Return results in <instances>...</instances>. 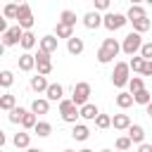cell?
Segmentation results:
<instances>
[{
    "mask_svg": "<svg viewBox=\"0 0 152 152\" xmlns=\"http://www.w3.org/2000/svg\"><path fill=\"white\" fill-rule=\"evenodd\" d=\"M140 48H142V33H138V31H131V33L121 40V52H126L128 57L138 55Z\"/></svg>",
    "mask_w": 152,
    "mask_h": 152,
    "instance_id": "6da1fadb",
    "label": "cell"
},
{
    "mask_svg": "<svg viewBox=\"0 0 152 152\" xmlns=\"http://www.w3.org/2000/svg\"><path fill=\"white\" fill-rule=\"evenodd\" d=\"M128 81H131V64L128 62H116L114 71H112V83L116 88H124V86H128Z\"/></svg>",
    "mask_w": 152,
    "mask_h": 152,
    "instance_id": "7a4b0ae2",
    "label": "cell"
},
{
    "mask_svg": "<svg viewBox=\"0 0 152 152\" xmlns=\"http://www.w3.org/2000/svg\"><path fill=\"white\" fill-rule=\"evenodd\" d=\"M59 116L66 124H76V119L81 116V107L74 100H59Z\"/></svg>",
    "mask_w": 152,
    "mask_h": 152,
    "instance_id": "3957f363",
    "label": "cell"
},
{
    "mask_svg": "<svg viewBox=\"0 0 152 152\" xmlns=\"http://www.w3.org/2000/svg\"><path fill=\"white\" fill-rule=\"evenodd\" d=\"M17 24L24 28V31H28L33 24H36V19H33V10H31V5L28 2H19V14H17Z\"/></svg>",
    "mask_w": 152,
    "mask_h": 152,
    "instance_id": "277c9868",
    "label": "cell"
},
{
    "mask_svg": "<svg viewBox=\"0 0 152 152\" xmlns=\"http://www.w3.org/2000/svg\"><path fill=\"white\" fill-rule=\"evenodd\" d=\"M126 21H128V17L126 14H119V12H107L102 17V26L107 31H119L121 26H126Z\"/></svg>",
    "mask_w": 152,
    "mask_h": 152,
    "instance_id": "5b68a950",
    "label": "cell"
},
{
    "mask_svg": "<svg viewBox=\"0 0 152 152\" xmlns=\"http://www.w3.org/2000/svg\"><path fill=\"white\" fill-rule=\"evenodd\" d=\"M71 100H74L78 107H83V104L90 100V83H86V81L76 83V86H74V93H71Z\"/></svg>",
    "mask_w": 152,
    "mask_h": 152,
    "instance_id": "8992f818",
    "label": "cell"
},
{
    "mask_svg": "<svg viewBox=\"0 0 152 152\" xmlns=\"http://www.w3.org/2000/svg\"><path fill=\"white\" fill-rule=\"evenodd\" d=\"M21 36H24V28L17 24V26H12V28H7V31L2 33V45H5V48L19 45V43H21Z\"/></svg>",
    "mask_w": 152,
    "mask_h": 152,
    "instance_id": "52a82bcc",
    "label": "cell"
},
{
    "mask_svg": "<svg viewBox=\"0 0 152 152\" xmlns=\"http://www.w3.org/2000/svg\"><path fill=\"white\" fill-rule=\"evenodd\" d=\"M45 97H48L50 102H59V100H64V86H62V83H50L48 90H45Z\"/></svg>",
    "mask_w": 152,
    "mask_h": 152,
    "instance_id": "ba28073f",
    "label": "cell"
},
{
    "mask_svg": "<svg viewBox=\"0 0 152 152\" xmlns=\"http://www.w3.org/2000/svg\"><path fill=\"white\" fill-rule=\"evenodd\" d=\"M83 26L90 28V31H95L97 26H102V17H100V12H97V10H95V12H86V14H83Z\"/></svg>",
    "mask_w": 152,
    "mask_h": 152,
    "instance_id": "9c48e42d",
    "label": "cell"
},
{
    "mask_svg": "<svg viewBox=\"0 0 152 152\" xmlns=\"http://www.w3.org/2000/svg\"><path fill=\"white\" fill-rule=\"evenodd\" d=\"M66 50H69V55L78 57V55L86 50V43H83V38H78V36H71V38L66 40Z\"/></svg>",
    "mask_w": 152,
    "mask_h": 152,
    "instance_id": "30bf717a",
    "label": "cell"
},
{
    "mask_svg": "<svg viewBox=\"0 0 152 152\" xmlns=\"http://www.w3.org/2000/svg\"><path fill=\"white\" fill-rule=\"evenodd\" d=\"M28 86H31V90H36V93H45L50 83H48V78H45L43 74H36V76H31V83H28Z\"/></svg>",
    "mask_w": 152,
    "mask_h": 152,
    "instance_id": "8fae6325",
    "label": "cell"
},
{
    "mask_svg": "<svg viewBox=\"0 0 152 152\" xmlns=\"http://www.w3.org/2000/svg\"><path fill=\"white\" fill-rule=\"evenodd\" d=\"M36 124H38V114L31 112V109H26L24 116H21V128H24V131H33Z\"/></svg>",
    "mask_w": 152,
    "mask_h": 152,
    "instance_id": "7c38bea8",
    "label": "cell"
},
{
    "mask_svg": "<svg viewBox=\"0 0 152 152\" xmlns=\"http://www.w3.org/2000/svg\"><path fill=\"white\" fill-rule=\"evenodd\" d=\"M88 135H90V128L86 124H74V128H71V138L74 140L83 142V140H88Z\"/></svg>",
    "mask_w": 152,
    "mask_h": 152,
    "instance_id": "4fadbf2b",
    "label": "cell"
},
{
    "mask_svg": "<svg viewBox=\"0 0 152 152\" xmlns=\"http://www.w3.org/2000/svg\"><path fill=\"white\" fill-rule=\"evenodd\" d=\"M128 138H131L133 142H138V145L145 142V128H142L140 124H131V126H128Z\"/></svg>",
    "mask_w": 152,
    "mask_h": 152,
    "instance_id": "5bb4252c",
    "label": "cell"
},
{
    "mask_svg": "<svg viewBox=\"0 0 152 152\" xmlns=\"http://www.w3.org/2000/svg\"><path fill=\"white\" fill-rule=\"evenodd\" d=\"M12 142H14V147H19V150H28V147H31V135H28L26 131H19V133H14Z\"/></svg>",
    "mask_w": 152,
    "mask_h": 152,
    "instance_id": "9a60e30c",
    "label": "cell"
},
{
    "mask_svg": "<svg viewBox=\"0 0 152 152\" xmlns=\"http://www.w3.org/2000/svg\"><path fill=\"white\" fill-rule=\"evenodd\" d=\"M55 36H57V38H66V40H69V38L74 36V26H69V24H64V21H59V19H57V24H55Z\"/></svg>",
    "mask_w": 152,
    "mask_h": 152,
    "instance_id": "2e32d148",
    "label": "cell"
},
{
    "mask_svg": "<svg viewBox=\"0 0 152 152\" xmlns=\"http://www.w3.org/2000/svg\"><path fill=\"white\" fill-rule=\"evenodd\" d=\"M38 48L45 52H57V36H43L38 40Z\"/></svg>",
    "mask_w": 152,
    "mask_h": 152,
    "instance_id": "e0dca14e",
    "label": "cell"
},
{
    "mask_svg": "<svg viewBox=\"0 0 152 152\" xmlns=\"http://www.w3.org/2000/svg\"><path fill=\"white\" fill-rule=\"evenodd\" d=\"M19 69H21V71H33V69H36V55L24 52V55L19 57Z\"/></svg>",
    "mask_w": 152,
    "mask_h": 152,
    "instance_id": "ac0fdd59",
    "label": "cell"
},
{
    "mask_svg": "<svg viewBox=\"0 0 152 152\" xmlns=\"http://www.w3.org/2000/svg\"><path fill=\"white\" fill-rule=\"evenodd\" d=\"M31 112H36V114H48V112H50V100H48V97H36V100L31 102Z\"/></svg>",
    "mask_w": 152,
    "mask_h": 152,
    "instance_id": "d6986e66",
    "label": "cell"
},
{
    "mask_svg": "<svg viewBox=\"0 0 152 152\" xmlns=\"http://www.w3.org/2000/svg\"><path fill=\"white\" fill-rule=\"evenodd\" d=\"M97 114H100V109H97L93 102H86V104L81 107V119H86V121H95Z\"/></svg>",
    "mask_w": 152,
    "mask_h": 152,
    "instance_id": "ffe728a7",
    "label": "cell"
},
{
    "mask_svg": "<svg viewBox=\"0 0 152 152\" xmlns=\"http://www.w3.org/2000/svg\"><path fill=\"white\" fill-rule=\"evenodd\" d=\"M112 126H114L116 131H128L131 116H128V114H114V116H112Z\"/></svg>",
    "mask_w": 152,
    "mask_h": 152,
    "instance_id": "44dd1931",
    "label": "cell"
},
{
    "mask_svg": "<svg viewBox=\"0 0 152 152\" xmlns=\"http://www.w3.org/2000/svg\"><path fill=\"white\" fill-rule=\"evenodd\" d=\"M131 24H133V31H138V33H145V31H150V28H152V21H150L147 17H140V19H133Z\"/></svg>",
    "mask_w": 152,
    "mask_h": 152,
    "instance_id": "7402d4cb",
    "label": "cell"
},
{
    "mask_svg": "<svg viewBox=\"0 0 152 152\" xmlns=\"http://www.w3.org/2000/svg\"><path fill=\"white\" fill-rule=\"evenodd\" d=\"M19 45H21L26 52L36 48V36H33V31H31V28H28V31H24V36H21V43H19Z\"/></svg>",
    "mask_w": 152,
    "mask_h": 152,
    "instance_id": "603a6c76",
    "label": "cell"
},
{
    "mask_svg": "<svg viewBox=\"0 0 152 152\" xmlns=\"http://www.w3.org/2000/svg\"><path fill=\"white\" fill-rule=\"evenodd\" d=\"M145 62H147V59H145L140 52H138V55H133V57H131V62H128V64H131V71H133V74H142Z\"/></svg>",
    "mask_w": 152,
    "mask_h": 152,
    "instance_id": "cb8c5ba5",
    "label": "cell"
},
{
    "mask_svg": "<svg viewBox=\"0 0 152 152\" xmlns=\"http://www.w3.org/2000/svg\"><path fill=\"white\" fill-rule=\"evenodd\" d=\"M133 100H135V104H150L152 102V93L147 90V88H142V90H138V93H133Z\"/></svg>",
    "mask_w": 152,
    "mask_h": 152,
    "instance_id": "d4e9b609",
    "label": "cell"
},
{
    "mask_svg": "<svg viewBox=\"0 0 152 152\" xmlns=\"http://www.w3.org/2000/svg\"><path fill=\"white\" fill-rule=\"evenodd\" d=\"M133 102H135V100H133V93H124V90H121V93L116 95V107H121V109H128Z\"/></svg>",
    "mask_w": 152,
    "mask_h": 152,
    "instance_id": "484cf974",
    "label": "cell"
},
{
    "mask_svg": "<svg viewBox=\"0 0 152 152\" xmlns=\"http://www.w3.org/2000/svg\"><path fill=\"white\" fill-rule=\"evenodd\" d=\"M17 107V97L12 95V93H5L2 97H0V109L2 112H10V109H14Z\"/></svg>",
    "mask_w": 152,
    "mask_h": 152,
    "instance_id": "4316f807",
    "label": "cell"
},
{
    "mask_svg": "<svg viewBox=\"0 0 152 152\" xmlns=\"http://www.w3.org/2000/svg\"><path fill=\"white\" fill-rule=\"evenodd\" d=\"M126 17H128V21H133V19L147 17V12H145V7H142V5H131V7H128V12H126Z\"/></svg>",
    "mask_w": 152,
    "mask_h": 152,
    "instance_id": "83f0119b",
    "label": "cell"
},
{
    "mask_svg": "<svg viewBox=\"0 0 152 152\" xmlns=\"http://www.w3.org/2000/svg\"><path fill=\"white\" fill-rule=\"evenodd\" d=\"M95 57H97V62H100V64H109V62H114V57H116V55H114V52H109L104 45H100V50H97V55H95Z\"/></svg>",
    "mask_w": 152,
    "mask_h": 152,
    "instance_id": "f1b7e54d",
    "label": "cell"
},
{
    "mask_svg": "<svg viewBox=\"0 0 152 152\" xmlns=\"http://www.w3.org/2000/svg\"><path fill=\"white\" fill-rule=\"evenodd\" d=\"M33 133H36L38 138H48V135L52 133V124H48V121H38L36 128H33Z\"/></svg>",
    "mask_w": 152,
    "mask_h": 152,
    "instance_id": "f546056e",
    "label": "cell"
},
{
    "mask_svg": "<svg viewBox=\"0 0 152 152\" xmlns=\"http://www.w3.org/2000/svg\"><path fill=\"white\" fill-rule=\"evenodd\" d=\"M2 14H5V19H17V14H19V2H7V5L2 7Z\"/></svg>",
    "mask_w": 152,
    "mask_h": 152,
    "instance_id": "4dcf8cb0",
    "label": "cell"
},
{
    "mask_svg": "<svg viewBox=\"0 0 152 152\" xmlns=\"http://www.w3.org/2000/svg\"><path fill=\"white\" fill-rule=\"evenodd\" d=\"M24 107H14V109H10L7 112V119H10V124H21V116H24Z\"/></svg>",
    "mask_w": 152,
    "mask_h": 152,
    "instance_id": "1f68e13d",
    "label": "cell"
},
{
    "mask_svg": "<svg viewBox=\"0 0 152 152\" xmlns=\"http://www.w3.org/2000/svg\"><path fill=\"white\" fill-rule=\"evenodd\" d=\"M102 45H104L109 52H114V55H119V52H121V43H119L116 38H104V40H102Z\"/></svg>",
    "mask_w": 152,
    "mask_h": 152,
    "instance_id": "d6a6232c",
    "label": "cell"
},
{
    "mask_svg": "<svg viewBox=\"0 0 152 152\" xmlns=\"http://www.w3.org/2000/svg\"><path fill=\"white\" fill-rule=\"evenodd\" d=\"M142 88H145L142 76H131V81H128V93H138V90H142Z\"/></svg>",
    "mask_w": 152,
    "mask_h": 152,
    "instance_id": "836d02e7",
    "label": "cell"
},
{
    "mask_svg": "<svg viewBox=\"0 0 152 152\" xmlns=\"http://www.w3.org/2000/svg\"><path fill=\"white\" fill-rule=\"evenodd\" d=\"M95 126H97L100 131L109 128V126H112V116H109V114H102V112H100V114H97V119H95Z\"/></svg>",
    "mask_w": 152,
    "mask_h": 152,
    "instance_id": "e575fe53",
    "label": "cell"
},
{
    "mask_svg": "<svg viewBox=\"0 0 152 152\" xmlns=\"http://www.w3.org/2000/svg\"><path fill=\"white\" fill-rule=\"evenodd\" d=\"M59 21H64V24H69V26H76V12H71V10H62Z\"/></svg>",
    "mask_w": 152,
    "mask_h": 152,
    "instance_id": "d590c367",
    "label": "cell"
},
{
    "mask_svg": "<svg viewBox=\"0 0 152 152\" xmlns=\"http://www.w3.org/2000/svg\"><path fill=\"white\" fill-rule=\"evenodd\" d=\"M114 145H116V150H119V152H126V150H131L133 140H131L128 135H121V138H116V142H114Z\"/></svg>",
    "mask_w": 152,
    "mask_h": 152,
    "instance_id": "8d00e7d4",
    "label": "cell"
},
{
    "mask_svg": "<svg viewBox=\"0 0 152 152\" xmlns=\"http://www.w3.org/2000/svg\"><path fill=\"white\" fill-rule=\"evenodd\" d=\"M12 83H14V74H12V71H7V69H5V71H0V86H2V88H10Z\"/></svg>",
    "mask_w": 152,
    "mask_h": 152,
    "instance_id": "74e56055",
    "label": "cell"
},
{
    "mask_svg": "<svg viewBox=\"0 0 152 152\" xmlns=\"http://www.w3.org/2000/svg\"><path fill=\"white\" fill-rule=\"evenodd\" d=\"M36 71L43 74V76H50L52 74V62H36Z\"/></svg>",
    "mask_w": 152,
    "mask_h": 152,
    "instance_id": "f35d334b",
    "label": "cell"
},
{
    "mask_svg": "<svg viewBox=\"0 0 152 152\" xmlns=\"http://www.w3.org/2000/svg\"><path fill=\"white\" fill-rule=\"evenodd\" d=\"M36 62H52V52H45V50H40V48H38Z\"/></svg>",
    "mask_w": 152,
    "mask_h": 152,
    "instance_id": "ab89813d",
    "label": "cell"
},
{
    "mask_svg": "<svg viewBox=\"0 0 152 152\" xmlns=\"http://www.w3.org/2000/svg\"><path fill=\"white\" fill-rule=\"evenodd\" d=\"M93 2H95V10H97V12H107L112 0H93Z\"/></svg>",
    "mask_w": 152,
    "mask_h": 152,
    "instance_id": "60d3db41",
    "label": "cell"
},
{
    "mask_svg": "<svg viewBox=\"0 0 152 152\" xmlns=\"http://www.w3.org/2000/svg\"><path fill=\"white\" fill-rule=\"evenodd\" d=\"M140 55H142L145 59H152V43H142V48H140Z\"/></svg>",
    "mask_w": 152,
    "mask_h": 152,
    "instance_id": "b9f144b4",
    "label": "cell"
},
{
    "mask_svg": "<svg viewBox=\"0 0 152 152\" xmlns=\"http://www.w3.org/2000/svg\"><path fill=\"white\" fill-rule=\"evenodd\" d=\"M142 76H152V59L145 62V66H142Z\"/></svg>",
    "mask_w": 152,
    "mask_h": 152,
    "instance_id": "7bdbcfd3",
    "label": "cell"
},
{
    "mask_svg": "<svg viewBox=\"0 0 152 152\" xmlns=\"http://www.w3.org/2000/svg\"><path fill=\"white\" fill-rule=\"evenodd\" d=\"M138 152H152V145H150V142H140Z\"/></svg>",
    "mask_w": 152,
    "mask_h": 152,
    "instance_id": "ee69618b",
    "label": "cell"
},
{
    "mask_svg": "<svg viewBox=\"0 0 152 152\" xmlns=\"http://www.w3.org/2000/svg\"><path fill=\"white\" fill-rule=\"evenodd\" d=\"M145 114L152 119V102H150V104H145Z\"/></svg>",
    "mask_w": 152,
    "mask_h": 152,
    "instance_id": "f6af8a7d",
    "label": "cell"
},
{
    "mask_svg": "<svg viewBox=\"0 0 152 152\" xmlns=\"http://www.w3.org/2000/svg\"><path fill=\"white\" fill-rule=\"evenodd\" d=\"M26 152H45V150H40V147H28Z\"/></svg>",
    "mask_w": 152,
    "mask_h": 152,
    "instance_id": "bcb514c9",
    "label": "cell"
},
{
    "mask_svg": "<svg viewBox=\"0 0 152 152\" xmlns=\"http://www.w3.org/2000/svg\"><path fill=\"white\" fill-rule=\"evenodd\" d=\"M128 2H131V5H142L145 0H128Z\"/></svg>",
    "mask_w": 152,
    "mask_h": 152,
    "instance_id": "7dc6e473",
    "label": "cell"
},
{
    "mask_svg": "<svg viewBox=\"0 0 152 152\" xmlns=\"http://www.w3.org/2000/svg\"><path fill=\"white\" fill-rule=\"evenodd\" d=\"M78 152H93V150H90V147H83V150H78Z\"/></svg>",
    "mask_w": 152,
    "mask_h": 152,
    "instance_id": "c3c4849f",
    "label": "cell"
},
{
    "mask_svg": "<svg viewBox=\"0 0 152 152\" xmlns=\"http://www.w3.org/2000/svg\"><path fill=\"white\" fill-rule=\"evenodd\" d=\"M12 2H26V0H12Z\"/></svg>",
    "mask_w": 152,
    "mask_h": 152,
    "instance_id": "681fc988",
    "label": "cell"
},
{
    "mask_svg": "<svg viewBox=\"0 0 152 152\" xmlns=\"http://www.w3.org/2000/svg\"><path fill=\"white\" fill-rule=\"evenodd\" d=\"M62 152H74V150H62Z\"/></svg>",
    "mask_w": 152,
    "mask_h": 152,
    "instance_id": "f907efd6",
    "label": "cell"
},
{
    "mask_svg": "<svg viewBox=\"0 0 152 152\" xmlns=\"http://www.w3.org/2000/svg\"><path fill=\"white\" fill-rule=\"evenodd\" d=\"M145 2H147V5H152V0H145Z\"/></svg>",
    "mask_w": 152,
    "mask_h": 152,
    "instance_id": "816d5d0a",
    "label": "cell"
},
{
    "mask_svg": "<svg viewBox=\"0 0 152 152\" xmlns=\"http://www.w3.org/2000/svg\"><path fill=\"white\" fill-rule=\"evenodd\" d=\"M102 152H112V150H102Z\"/></svg>",
    "mask_w": 152,
    "mask_h": 152,
    "instance_id": "f5cc1de1",
    "label": "cell"
}]
</instances>
